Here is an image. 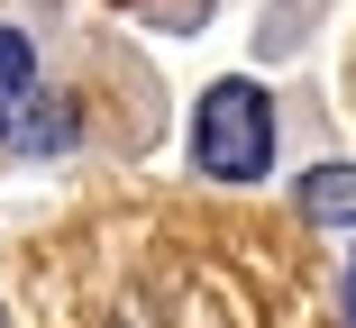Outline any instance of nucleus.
I'll list each match as a JSON object with an SVG mask.
<instances>
[{
	"label": "nucleus",
	"mask_w": 356,
	"mask_h": 328,
	"mask_svg": "<svg viewBox=\"0 0 356 328\" xmlns=\"http://www.w3.org/2000/svg\"><path fill=\"white\" fill-rule=\"evenodd\" d=\"M192 164L210 182H256L274 164V92L247 74H220L192 110Z\"/></svg>",
	"instance_id": "1"
},
{
	"label": "nucleus",
	"mask_w": 356,
	"mask_h": 328,
	"mask_svg": "<svg viewBox=\"0 0 356 328\" xmlns=\"http://www.w3.org/2000/svg\"><path fill=\"white\" fill-rule=\"evenodd\" d=\"M293 210L311 228H356V164H311L302 191H293Z\"/></svg>",
	"instance_id": "2"
},
{
	"label": "nucleus",
	"mask_w": 356,
	"mask_h": 328,
	"mask_svg": "<svg viewBox=\"0 0 356 328\" xmlns=\"http://www.w3.org/2000/svg\"><path fill=\"white\" fill-rule=\"evenodd\" d=\"M28 92H37V55H28V37H19V28H0V119H10Z\"/></svg>",
	"instance_id": "3"
},
{
	"label": "nucleus",
	"mask_w": 356,
	"mask_h": 328,
	"mask_svg": "<svg viewBox=\"0 0 356 328\" xmlns=\"http://www.w3.org/2000/svg\"><path fill=\"white\" fill-rule=\"evenodd\" d=\"M0 137H10V146H64V137H74V119H64V110H28V119H0Z\"/></svg>",
	"instance_id": "4"
},
{
	"label": "nucleus",
	"mask_w": 356,
	"mask_h": 328,
	"mask_svg": "<svg viewBox=\"0 0 356 328\" xmlns=\"http://www.w3.org/2000/svg\"><path fill=\"white\" fill-rule=\"evenodd\" d=\"M347 328H356V255H347Z\"/></svg>",
	"instance_id": "5"
}]
</instances>
